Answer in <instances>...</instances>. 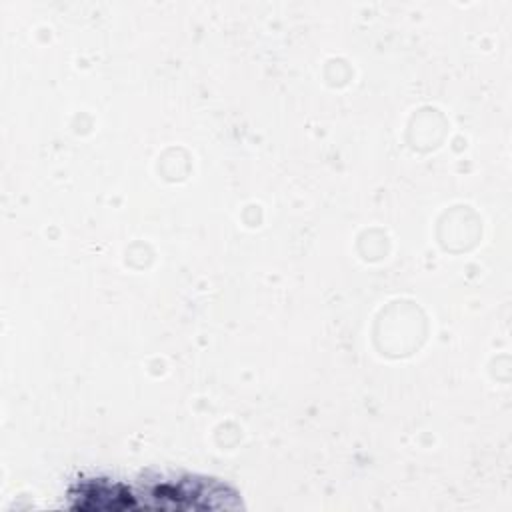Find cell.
<instances>
[{
    "instance_id": "6da1fadb",
    "label": "cell",
    "mask_w": 512,
    "mask_h": 512,
    "mask_svg": "<svg viewBox=\"0 0 512 512\" xmlns=\"http://www.w3.org/2000/svg\"><path fill=\"white\" fill-rule=\"evenodd\" d=\"M76 508L86 510H132V508H238L236 492L226 484L200 478H154L132 488L124 482L90 478L80 480L68 494Z\"/></svg>"
}]
</instances>
